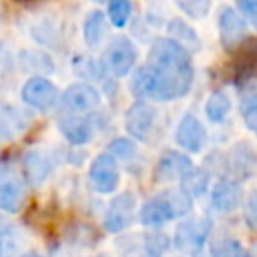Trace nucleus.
<instances>
[{"instance_id":"nucleus-1","label":"nucleus","mask_w":257,"mask_h":257,"mask_svg":"<svg viewBox=\"0 0 257 257\" xmlns=\"http://www.w3.org/2000/svg\"><path fill=\"white\" fill-rule=\"evenodd\" d=\"M149 68L153 72L155 100H175L189 92L193 84V64L189 52L171 38H157L149 52Z\"/></svg>"},{"instance_id":"nucleus-2","label":"nucleus","mask_w":257,"mask_h":257,"mask_svg":"<svg viewBox=\"0 0 257 257\" xmlns=\"http://www.w3.org/2000/svg\"><path fill=\"white\" fill-rule=\"evenodd\" d=\"M191 197L183 191H165L149 199L141 209V223L147 227H161L163 223L191 211Z\"/></svg>"},{"instance_id":"nucleus-3","label":"nucleus","mask_w":257,"mask_h":257,"mask_svg":"<svg viewBox=\"0 0 257 257\" xmlns=\"http://www.w3.org/2000/svg\"><path fill=\"white\" fill-rule=\"evenodd\" d=\"M98 102H100L98 92L86 82L70 84L62 94V104L70 112V116H84L92 112L98 106Z\"/></svg>"},{"instance_id":"nucleus-4","label":"nucleus","mask_w":257,"mask_h":257,"mask_svg":"<svg viewBox=\"0 0 257 257\" xmlns=\"http://www.w3.org/2000/svg\"><path fill=\"white\" fill-rule=\"evenodd\" d=\"M22 100L36 110H50L58 100V88L44 76H34L22 86Z\"/></svg>"},{"instance_id":"nucleus-5","label":"nucleus","mask_w":257,"mask_h":257,"mask_svg":"<svg viewBox=\"0 0 257 257\" xmlns=\"http://www.w3.org/2000/svg\"><path fill=\"white\" fill-rule=\"evenodd\" d=\"M245 18L231 6H223L219 12V36L225 50H237L245 40Z\"/></svg>"},{"instance_id":"nucleus-6","label":"nucleus","mask_w":257,"mask_h":257,"mask_svg":"<svg viewBox=\"0 0 257 257\" xmlns=\"http://www.w3.org/2000/svg\"><path fill=\"white\" fill-rule=\"evenodd\" d=\"M211 231V219H189L177 227L175 233V245L185 253H197L203 243L207 241V235Z\"/></svg>"},{"instance_id":"nucleus-7","label":"nucleus","mask_w":257,"mask_h":257,"mask_svg":"<svg viewBox=\"0 0 257 257\" xmlns=\"http://www.w3.org/2000/svg\"><path fill=\"white\" fill-rule=\"evenodd\" d=\"M88 181L94 191L112 193L118 185V167H116L114 157L108 153L98 155L88 169Z\"/></svg>"},{"instance_id":"nucleus-8","label":"nucleus","mask_w":257,"mask_h":257,"mask_svg":"<svg viewBox=\"0 0 257 257\" xmlns=\"http://www.w3.org/2000/svg\"><path fill=\"white\" fill-rule=\"evenodd\" d=\"M135 209H137V201L133 193H120L116 195L104 215V229L108 233H118L122 229H126L135 217Z\"/></svg>"},{"instance_id":"nucleus-9","label":"nucleus","mask_w":257,"mask_h":257,"mask_svg":"<svg viewBox=\"0 0 257 257\" xmlns=\"http://www.w3.org/2000/svg\"><path fill=\"white\" fill-rule=\"evenodd\" d=\"M137 62V50L133 42L124 36H118L110 42L106 50V66L114 76H124Z\"/></svg>"},{"instance_id":"nucleus-10","label":"nucleus","mask_w":257,"mask_h":257,"mask_svg":"<svg viewBox=\"0 0 257 257\" xmlns=\"http://www.w3.org/2000/svg\"><path fill=\"white\" fill-rule=\"evenodd\" d=\"M155 118H157V110L151 104H147V102H135L126 110L124 124H126V131L135 139L145 141V139H149V133L153 131Z\"/></svg>"},{"instance_id":"nucleus-11","label":"nucleus","mask_w":257,"mask_h":257,"mask_svg":"<svg viewBox=\"0 0 257 257\" xmlns=\"http://www.w3.org/2000/svg\"><path fill=\"white\" fill-rule=\"evenodd\" d=\"M177 143L189 153H201L207 143V131L195 114H185L177 128Z\"/></svg>"},{"instance_id":"nucleus-12","label":"nucleus","mask_w":257,"mask_h":257,"mask_svg":"<svg viewBox=\"0 0 257 257\" xmlns=\"http://www.w3.org/2000/svg\"><path fill=\"white\" fill-rule=\"evenodd\" d=\"M233 68H235V82L239 86L257 78V38H249L243 46L237 48Z\"/></svg>"},{"instance_id":"nucleus-13","label":"nucleus","mask_w":257,"mask_h":257,"mask_svg":"<svg viewBox=\"0 0 257 257\" xmlns=\"http://www.w3.org/2000/svg\"><path fill=\"white\" fill-rule=\"evenodd\" d=\"M241 199H243V191H241L239 183L237 181H229V179L219 181L213 187V193H211V203L219 213L235 211L241 205Z\"/></svg>"},{"instance_id":"nucleus-14","label":"nucleus","mask_w":257,"mask_h":257,"mask_svg":"<svg viewBox=\"0 0 257 257\" xmlns=\"http://www.w3.org/2000/svg\"><path fill=\"white\" fill-rule=\"evenodd\" d=\"M257 167V155L245 143H239L227 159V171L233 179H247Z\"/></svg>"},{"instance_id":"nucleus-15","label":"nucleus","mask_w":257,"mask_h":257,"mask_svg":"<svg viewBox=\"0 0 257 257\" xmlns=\"http://www.w3.org/2000/svg\"><path fill=\"white\" fill-rule=\"evenodd\" d=\"M193 169V163L189 157L169 151L161 157L159 167H157V179L159 181H173V179H181L185 173H189Z\"/></svg>"},{"instance_id":"nucleus-16","label":"nucleus","mask_w":257,"mask_h":257,"mask_svg":"<svg viewBox=\"0 0 257 257\" xmlns=\"http://www.w3.org/2000/svg\"><path fill=\"white\" fill-rule=\"evenodd\" d=\"M241 88V116L247 124L257 135V78L249 80L239 86Z\"/></svg>"},{"instance_id":"nucleus-17","label":"nucleus","mask_w":257,"mask_h":257,"mask_svg":"<svg viewBox=\"0 0 257 257\" xmlns=\"http://www.w3.org/2000/svg\"><path fill=\"white\" fill-rule=\"evenodd\" d=\"M58 126L68 143L72 145H84L90 139V124L82 116H64L58 120Z\"/></svg>"},{"instance_id":"nucleus-18","label":"nucleus","mask_w":257,"mask_h":257,"mask_svg":"<svg viewBox=\"0 0 257 257\" xmlns=\"http://www.w3.org/2000/svg\"><path fill=\"white\" fill-rule=\"evenodd\" d=\"M22 169H24L26 181L32 183V185H38V183L44 181V177L50 173V161H48L42 153H38V151H30V153L24 157Z\"/></svg>"},{"instance_id":"nucleus-19","label":"nucleus","mask_w":257,"mask_h":257,"mask_svg":"<svg viewBox=\"0 0 257 257\" xmlns=\"http://www.w3.org/2000/svg\"><path fill=\"white\" fill-rule=\"evenodd\" d=\"M22 128H24L22 114L14 106L0 102V137L2 139H14L18 133H22Z\"/></svg>"},{"instance_id":"nucleus-20","label":"nucleus","mask_w":257,"mask_h":257,"mask_svg":"<svg viewBox=\"0 0 257 257\" xmlns=\"http://www.w3.org/2000/svg\"><path fill=\"white\" fill-rule=\"evenodd\" d=\"M84 42L88 46H96L100 42V38L104 36L106 32V20H104V14L98 12V10H92L86 18H84Z\"/></svg>"},{"instance_id":"nucleus-21","label":"nucleus","mask_w":257,"mask_h":257,"mask_svg":"<svg viewBox=\"0 0 257 257\" xmlns=\"http://www.w3.org/2000/svg\"><path fill=\"white\" fill-rule=\"evenodd\" d=\"M22 189L14 181L0 183V209L8 213H16L22 207Z\"/></svg>"},{"instance_id":"nucleus-22","label":"nucleus","mask_w":257,"mask_h":257,"mask_svg":"<svg viewBox=\"0 0 257 257\" xmlns=\"http://www.w3.org/2000/svg\"><path fill=\"white\" fill-rule=\"evenodd\" d=\"M229 110H231V100H229V96H227L225 92H221V90L213 92V94L209 96L207 104H205V112H207L209 120H213V122H221V120L229 114Z\"/></svg>"},{"instance_id":"nucleus-23","label":"nucleus","mask_w":257,"mask_h":257,"mask_svg":"<svg viewBox=\"0 0 257 257\" xmlns=\"http://www.w3.org/2000/svg\"><path fill=\"white\" fill-rule=\"evenodd\" d=\"M213 257H247V249L233 237H219L211 243Z\"/></svg>"},{"instance_id":"nucleus-24","label":"nucleus","mask_w":257,"mask_h":257,"mask_svg":"<svg viewBox=\"0 0 257 257\" xmlns=\"http://www.w3.org/2000/svg\"><path fill=\"white\" fill-rule=\"evenodd\" d=\"M207 173L205 171H201V169H191L189 173H185L183 177H181V183H183V193H187L189 197H193V195H203L205 193V189H207Z\"/></svg>"},{"instance_id":"nucleus-25","label":"nucleus","mask_w":257,"mask_h":257,"mask_svg":"<svg viewBox=\"0 0 257 257\" xmlns=\"http://www.w3.org/2000/svg\"><path fill=\"white\" fill-rule=\"evenodd\" d=\"M169 32L175 36V38H179V46H183L185 50H187V46L189 44H193V46H197L199 44V40H197V34L193 32V28H189L183 20H171L169 22ZM175 38H171V40H175Z\"/></svg>"},{"instance_id":"nucleus-26","label":"nucleus","mask_w":257,"mask_h":257,"mask_svg":"<svg viewBox=\"0 0 257 257\" xmlns=\"http://www.w3.org/2000/svg\"><path fill=\"white\" fill-rule=\"evenodd\" d=\"M171 239L163 233H149L145 235V241H143V249H145V255L147 257H163L165 251L169 249V243Z\"/></svg>"},{"instance_id":"nucleus-27","label":"nucleus","mask_w":257,"mask_h":257,"mask_svg":"<svg viewBox=\"0 0 257 257\" xmlns=\"http://www.w3.org/2000/svg\"><path fill=\"white\" fill-rule=\"evenodd\" d=\"M108 18L114 26H124L131 18V2L126 0H112L108 4Z\"/></svg>"},{"instance_id":"nucleus-28","label":"nucleus","mask_w":257,"mask_h":257,"mask_svg":"<svg viewBox=\"0 0 257 257\" xmlns=\"http://www.w3.org/2000/svg\"><path fill=\"white\" fill-rule=\"evenodd\" d=\"M110 153L118 159H131L135 155V145L128 139H114L110 143Z\"/></svg>"},{"instance_id":"nucleus-29","label":"nucleus","mask_w":257,"mask_h":257,"mask_svg":"<svg viewBox=\"0 0 257 257\" xmlns=\"http://www.w3.org/2000/svg\"><path fill=\"white\" fill-rule=\"evenodd\" d=\"M179 4V8L185 12V14H189V16H193V18H203L205 16V12L209 10V2H199V0H195V2H191V0H187V2H177Z\"/></svg>"},{"instance_id":"nucleus-30","label":"nucleus","mask_w":257,"mask_h":257,"mask_svg":"<svg viewBox=\"0 0 257 257\" xmlns=\"http://www.w3.org/2000/svg\"><path fill=\"white\" fill-rule=\"evenodd\" d=\"M245 221L247 227L257 229V191H253L245 203Z\"/></svg>"},{"instance_id":"nucleus-31","label":"nucleus","mask_w":257,"mask_h":257,"mask_svg":"<svg viewBox=\"0 0 257 257\" xmlns=\"http://www.w3.org/2000/svg\"><path fill=\"white\" fill-rule=\"evenodd\" d=\"M239 10H243L245 16H249L251 24L257 28V0H241L239 2Z\"/></svg>"},{"instance_id":"nucleus-32","label":"nucleus","mask_w":257,"mask_h":257,"mask_svg":"<svg viewBox=\"0 0 257 257\" xmlns=\"http://www.w3.org/2000/svg\"><path fill=\"white\" fill-rule=\"evenodd\" d=\"M8 239L4 237V235H0V257H6V253H10L12 251V247H8V243H6Z\"/></svg>"},{"instance_id":"nucleus-33","label":"nucleus","mask_w":257,"mask_h":257,"mask_svg":"<svg viewBox=\"0 0 257 257\" xmlns=\"http://www.w3.org/2000/svg\"><path fill=\"white\" fill-rule=\"evenodd\" d=\"M247 257H257V247H253V249H247Z\"/></svg>"},{"instance_id":"nucleus-34","label":"nucleus","mask_w":257,"mask_h":257,"mask_svg":"<svg viewBox=\"0 0 257 257\" xmlns=\"http://www.w3.org/2000/svg\"><path fill=\"white\" fill-rule=\"evenodd\" d=\"M22 257H40V255H38V253H24Z\"/></svg>"}]
</instances>
